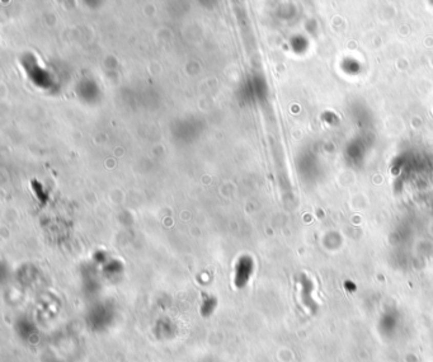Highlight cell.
<instances>
[{
	"mask_svg": "<svg viewBox=\"0 0 433 362\" xmlns=\"http://www.w3.org/2000/svg\"><path fill=\"white\" fill-rule=\"evenodd\" d=\"M252 272V262L248 258H241L236 265L235 270V285L238 287H243L248 281Z\"/></svg>",
	"mask_w": 433,
	"mask_h": 362,
	"instance_id": "6da1fadb",
	"label": "cell"
}]
</instances>
